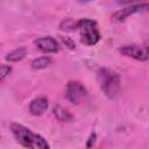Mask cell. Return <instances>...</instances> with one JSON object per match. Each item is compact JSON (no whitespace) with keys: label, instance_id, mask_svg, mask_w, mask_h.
Returning a JSON list of instances; mask_svg holds the SVG:
<instances>
[{"label":"cell","instance_id":"8fae6325","mask_svg":"<svg viewBox=\"0 0 149 149\" xmlns=\"http://www.w3.org/2000/svg\"><path fill=\"white\" fill-rule=\"evenodd\" d=\"M51 63H52V59L49 56H41V57L35 58L31 62V68L35 70H41V69L48 68Z\"/></svg>","mask_w":149,"mask_h":149},{"label":"cell","instance_id":"4fadbf2b","mask_svg":"<svg viewBox=\"0 0 149 149\" xmlns=\"http://www.w3.org/2000/svg\"><path fill=\"white\" fill-rule=\"evenodd\" d=\"M12 72V66L7 65V64H2L1 65V74H0V80L3 81Z\"/></svg>","mask_w":149,"mask_h":149},{"label":"cell","instance_id":"3957f363","mask_svg":"<svg viewBox=\"0 0 149 149\" xmlns=\"http://www.w3.org/2000/svg\"><path fill=\"white\" fill-rule=\"evenodd\" d=\"M77 29L80 34V41L85 45H95L100 41V31L97 22L91 19H80L77 21Z\"/></svg>","mask_w":149,"mask_h":149},{"label":"cell","instance_id":"5bb4252c","mask_svg":"<svg viewBox=\"0 0 149 149\" xmlns=\"http://www.w3.org/2000/svg\"><path fill=\"white\" fill-rule=\"evenodd\" d=\"M62 41H63V43L64 44H66L69 48H71V49H73L76 45H74V43L69 38V37H62Z\"/></svg>","mask_w":149,"mask_h":149},{"label":"cell","instance_id":"ba28073f","mask_svg":"<svg viewBox=\"0 0 149 149\" xmlns=\"http://www.w3.org/2000/svg\"><path fill=\"white\" fill-rule=\"evenodd\" d=\"M49 106V100L45 97H37L33 99L29 104V112L33 115H42Z\"/></svg>","mask_w":149,"mask_h":149},{"label":"cell","instance_id":"7c38bea8","mask_svg":"<svg viewBox=\"0 0 149 149\" xmlns=\"http://www.w3.org/2000/svg\"><path fill=\"white\" fill-rule=\"evenodd\" d=\"M61 29L62 30H74V29H77V21L74 22L71 19H65L61 23Z\"/></svg>","mask_w":149,"mask_h":149},{"label":"cell","instance_id":"8992f818","mask_svg":"<svg viewBox=\"0 0 149 149\" xmlns=\"http://www.w3.org/2000/svg\"><path fill=\"white\" fill-rule=\"evenodd\" d=\"M149 10V3L148 2H134L132 5H128L123 8H121L120 10L115 12L112 15V20L116 21V22H122L126 19H128L130 15L136 14V13H142Z\"/></svg>","mask_w":149,"mask_h":149},{"label":"cell","instance_id":"7a4b0ae2","mask_svg":"<svg viewBox=\"0 0 149 149\" xmlns=\"http://www.w3.org/2000/svg\"><path fill=\"white\" fill-rule=\"evenodd\" d=\"M97 77L104 94L108 99H114L120 91V76L108 68H101L99 69Z\"/></svg>","mask_w":149,"mask_h":149},{"label":"cell","instance_id":"5b68a950","mask_svg":"<svg viewBox=\"0 0 149 149\" xmlns=\"http://www.w3.org/2000/svg\"><path fill=\"white\" fill-rule=\"evenodd\" d=\"M119 51L121 55L140 62H146L149 59V47L147 45H140V44L122 45L119 49Z\"/></svg>","mask_w":149,"mask_h":149},{"label":"cell","instance_id":"30bf717a","mask_svg":"<svg viewBox=\"0 0 149 149\" xmlns=\"http://www.w3.org/2000/svg\"><path fill=\"white\" fill-rule=\"evenodd\" d=\"M27 55V48L21 47L19 49H15L13 51H10L9 54H7L6 56V61L8 62H19L21 59H23Z\"/></svg>","mask_w":149,"mask_h":149},{"label":"cell","instance_id":"52a82bcc","mask_svg":"<svg viewBox=\"0 0 149 149\" xmlns=\"http://www.w3.org/2000/svg\"><path fill=\"white\" fill-rule=\"evenodd\" d=\"M34 44L35 47L44 52V54H54V52H57L58 51V42L51 37V36H44V37H38L34 41Z\"/></svg>","mask_w":149,"mask_h":149},{"label":"cell","instance_id":"277c9868","mask_svg":"<svg viewBox=\"0 0 149 149\" xmlns=\"http://www.w3.org/2000/svg\"><path fill=\"white\" fill-rule=\"evenodd\" d=\"M87 97V90L79 81H69L65 86V98L74 105L81 102L83 99Z\"/></svg>","mask_w":149,"mask_h":149},{"label":"cell","instance_id":"6da1fadb","mask_svg":"<svg viewBox=\"0 0 149 149\" xmlns=\"http://www.w3.org/2000/svg\"><path fill=\"white\" fill-rule=\"evenodd\" d=\"M10 130L16 141L27 149H50L47 140L40 134L34 133L31 129L20 123H12Z\"/></svg>","mask_w":149,"mask_h":149},{"label":"cell","instance_id":"9c48e42d","mask_svg":"<svg viewBox=\"0 0 149 149\" xmlns=\"http://www.w3.org/2000/svg\"><path fill=\"white\" fill-rule=\"evenodd\" d=\"M52 112H54V115L56 116V119L58 121H61V122H71L73 120V115L68 109L63 108L59 105L55 106L54 109H52Z\"/></svg>","mask_w":149,"mask_h":149}]
</instances>
